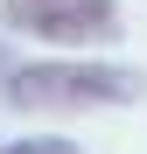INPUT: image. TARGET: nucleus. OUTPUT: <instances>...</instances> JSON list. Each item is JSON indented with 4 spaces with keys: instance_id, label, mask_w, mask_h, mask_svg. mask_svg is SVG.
<instances>
[{
    "instance_id": "3",
    "label": "nucleus",
    "mask_w": 147,
    "mask_h": 154,
    "mask_svg": "<svg viewBox=\"0 0 147 154\" xmlns=\"http://www.w3.org/2000/svg\"><path fill=\"white\" fill-rule=\"evenodd\" d=\"M0 154H77L70 140H14V147H0Z\"/></svg>"
},
{
    "instance_id": "1",
    "label": "nucleus",
    "mask_w": 147,
    "mask_h": 154,
    "mask_svg": "<svg viewBox=\"0 0 147 154\" xmlns=\"http://www.w3.org/2000/svg\"><path fill=\"white\" fill-rule=\"evenodd\" d=\"M7 105L14 112H91V105H133L147 91V70L133 63H84V56H35L7 70Z\"/></svg>"
},
{
    "instance_id": "2",
    "label": "nucleus",
    "mask_w": 147,
    "mask_h": 154,
    "mask_svg": "<svg viewBox=\"0 0 147 154\" xmlns=\"http://www.w3.org/2000/svg\"><path fill=\"white\" fill-rule=\"evenodd\" d=\"M0 28L49 49H98L119 35V0H0Z\"/></svg>"
}]
</instances>
